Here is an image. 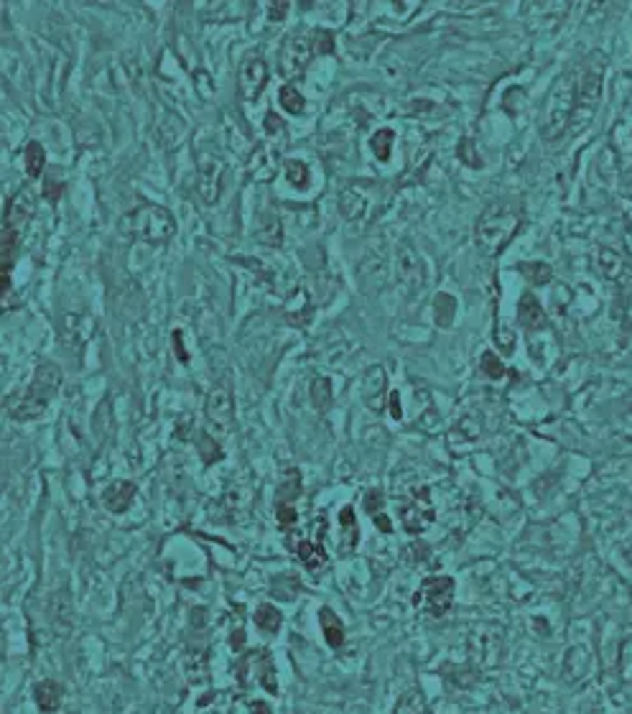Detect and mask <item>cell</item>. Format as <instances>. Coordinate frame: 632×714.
Segmentation results:
<instances>
[{"label":"cell","instance_id":"cell-5","mask_svg":"<svg viewBox=\"0 0 632 714\" xmlns=\"http://www.w3.org/2000/svg\"><path fill=\"white\" fill-rule=\"evenodd\" d=\"M602 74H604V62L599 54L589 56L577 71V115L574 123L584 126L586 120L597 112V102H599V90H602Z\"/></svg>","mask_w":632,"mask_h":714},{"label":"cell","instance_id":"cell-42","mask_svg":"<svg viewBox=\"0 0 632 714\" xmlns=\"http://www.w3.org/2000/svg\"><path fill=\"white\" fill-rule=\"evenodd\" d=\"M495 339H498V345L502 347V352H513L515 350V334L510 332V334H505V330L502 327H498V332H495Z\"/></svg>","mask_w":632,"mask_h":714},{"label":"cell","instance_id":"cell-27","mask_svg":"<svg viewBox=\"0 0 632 714\" xmlns=\"http://www.w3.org/2000/svg\"><path fill=\"white\" fill-rule=\"evenodd\" d=\"M278 102H281V108H283L288 115H301L304 108H306L304 94H301L293 85H283L281 90H278Z\"/></svg>","mask_w":632,"mask_h":714},{"label":"cell","instance_id":"cell-35","mask_svg":"<svg viewBox=\"0 0 632 714\" xmlns=\"http://www.w3.org/2000/svg\"><path fill=\"white\" fill-rule=\"evenodd\" d=\"M296 520H299V513L293 505H276V523L281 531H293L296 528Z\"/></svg>","mask_w":632,"mask_h":714},{"label":"cell","instance_id":"cell-9","mask_svg":"<svg viewBox=\"0 0 632 714\" xmlns=\"http://www.w3.org/2000/svg\"><path fill=\"white\" fill-rule=\"evenodd\" d=\"M268 85V62L261 54H250L240 62L237 69V90L245 102H255Z\"/></svg>","mask_w":632,"mask_h":714},{"label":"cell","instance_id":"cell-2","mask_svg":"<svg viewBox=\"0 0 632 714\" xmlns=\"http://www.w3.org/2000/svg\"><path fill=\"white\" fill-rule=\"evenodd\" d=\"M120 232L128 240L146 245H166L171 237L176 235V220L174 214L168 212L166 207L158 204H138L130 212L120 217Z\"/></svg>","mask_w":632,"mask_h":714},{"label":"cell","instance_id":"cell-43","mask_svg":"<svg viewBox=\"0 0 632 714\" xmlns=\"http://www.w3.org/2000/svg\"><path fill=\"white\" fill-rule=\"evenodd\" d=\"M174 345H176V357H179V362H189V352L184 350V345H182V332H179V330L174 332Z\"/></svg>","mask_w":632,"mask_h":714},{"label":"cell","instance_id":"cell-46","mask_svg":"<svg viewBox=\"0 0 632 714\" xmlns=\"http://www.w3.org/2000/svg\"><path fill=\"white\" fill-rule=\"evenodd\" d=\"M372 520H375V526H378L380 531H383V534H393V526H390V520H387L385 516H383V513H380V516H375Z\"/></svg>","mask_w":632,"mask_h":714},{"label":"cell","instance_id":"cell-15","mask_svg":"<svg viewBox=\"0 0 632 714\" xmlns=\"http://www.w3.org/2000/svg\"><path fill=\"white\" fill-rule=\"evenodd\" d=\"M243 666H247L250 671H261V683L263 689H268L270 694H278V681H276V668H273V656L270 651H253L250 656H245Z\"/></svg>","mask_w":632,"mask_h":714},{"label":"cell","instance_id":"cell-36","mask_svg":"<svg viewBox=\"0 0 632 714\" xmlns=\"http://www.w3.org/2000/svg\"><path fill=\"white\" fill-rule=\"evenodd\" d=\"M459 158H462L466 166H472V169H482V158L477 153V146H474L472 138H462V143H459Z\"/></svg>","mask_w":632,"mask_h":714},{"label":"cell","instance_id":"cell-38","mask_svg":"<svg viewBox=\"0 0 632 714\" xmlns=\"http://www.w3.org/2000/svg\"><path fill=\"white\" fill-rule=\"evenodd\" d=\"M365 508L370 513L372 518L380 516V508H383V493L380 490H370V493L365 495Z\"/></svg>","mask_w":632,"mask_h":714},{"label":"cell","instance_id":"cell-39","mask_svg":"<svg viewBox=\"0 0 632 714\" xmlns=\"http://www.w3.org/2000/svg\"><path fill=\"white\" fill-rule=\"evenodd\" d=\"M263 128H265V133H268V135L286 133V123L278 118L276 112H268V115H265V120H263Z\"/></svg>","mask_w":632,"mask_h":714},{"label":"cell","instance_id":"cell-19","mask_svg":"<svg viewBox=\"0 0 632 714\" xmlns=\"http://www.w3.org/2000/svg\"><path fill=\"white\" fill-rule=\"evenodd\" d=\"M319 622H322V630H324V640L329 648H342L344 645V622L337 618V612L332 607H322L319 610Z\"/></svg>","mask_w":632,"mask_h":714},{"label":"cell","instance_id":"cell-12","mask_svg":"<svg viewBox=\"0 0 632 714\" xmlns=\"http://www.w3.org/2000/svg\"><path fill=\"white\" fill-rule=\"evenodd\" d=\"M401 518H403V526L408 534H423L431 523L436 520L434 505H431V498H428V490L421 487L411 495V500L405 502L401 508Z\"/></svg>","mask_w":632,"mask_h":714},{"label":"cell","instance_id":"cell-40","mask_svg":"<svg viewBox=\"0 0 632 714\" xmlns=\"http://www.w3.org/2000/svg\"><path fill=\"white\" fill-rule=\"evenodd\" d=\"M62 194H64V184L62 181H56V179H49L46 184H44V199H49V202H59L62 199Z\"/></svg>","mask_w":632,"mask_h":714},{"label":"cell","instance_id":"cell-31","mask_svg":"<svg viewBox=\"0 0 632 714\" xmlns=\"http://www.w3.org/2000/svg\"><path fill=\"white\" fill-rule=\"evenodd\" d=\"M311 400H314L316 411H326L332 403V383L326 377H316L314 388H311Z\"/></svg>","mask_w":632,"mask_h":714},{"label":"cell","instance_id":"cell-13","mask_svg":"<svg viewBox=\"0 0 632 714\" xmlns=\"http://www.w3.org/2000/svg\"><path fill=\"white\" fill-rule=\"evenodd\" d=\"M33 214H36V199H33V194L28 189H21V192H16V194L8 199V204H6L3 225L26 232L28 222L33 220Z\"/></svg>","mask_w":632,"mask_h":714},{"label":"cell","instance_id":"cell-32","mask_svg":"<svg viewBox=\"0 0 632 714\" xmlns=\"http://www.w3.org/2000/svg\"><path fill=\"white\" fill-rule=\"evenodd\" d=\"M520 273L536 286H545L553 278V271L545 263H520Z\"/></svg>","mask_w":632,"mask_h":714},{"label":"cell","instance_id":"cell-8","mask_svg":"<svg viewBox=\"0 0 632 714\" xmlns=\"http://www.w3.org/2000/svg\"><path fill=\"white\" fill-rule=\"evenodd\" d=\"M204 414H207V421H209L212 429H217V432L229 434L235 429V398H232L229 383L220 380V383L209 391L207 403H204Z\"/></svg>","mask_w":632,"mask_h":714},{"label":"cell","instance_id":"cell-7","mask_svg":"<svg viewBox=\"0 0 632 714\" xmlns=\"http://www.w3.org/2000/svg\"><path fill=\"white\" fill-rule=\"evenodd\" d=\"M316 54V39L314 33H296L291 39H286V44L281 46V54H278V69L283 74V79H296L301 77L306 67L311 64Z\"/></svg>","mask_w":632,"mask_h":714},{"label":"cell","instance_id":"cell-24","mask_svg":"<svg viewBox=\"0 0 632 714\" xmlns=\"http://www.w3.org/2000/svg\"><path fill=\"white\" fill-rule=\"evenodd\" d=\"M599 266L604 271L607 278H615V281H622L624 275H627V263H624L615 250H609V248H602L599 250Z\"/></svg>","mask_w":632,"mask_h":714},{"label":"cell","instance_id":"cell-4","mask_svg":"<svg viewBox=\"0 0 632 714\" xmlns=\"http://www.w3.org/2000/svg\"><path fill=\"white\" fill-rule=\"evenodd\" d=\"M59 388H62V370L56 368L54 362H41L36 373H33L31 385L10 406V416L16 421H33V418L44 416V411L49 408L51 398L59 393Z\"/></svg>","mask_w":632,"mask_h":714},{"label":"cell","instance_id":"cell-37","mask_svg":"<svg viewBox=\"0 0 632 714\" xmlns=\"http://www.w3.org/2000/svg\"><path fill=\"white\" fill-rule=\"evenodd\" d=\"M316 54H332L334 51V36L329 31H316Z\"/></svg>","mask_w":632,"mask_h":714},{"label":"cell","instance_id":"cell-21","mask_svg":"<svg viewBox=\"0 0 632 714\" xmlns=\"http://www.w3.org/2000/svg\"><path fill=\"white\" fill-rule=\"evenodd\" d=\"M340 212L344 220H360L367 212V202L357 189H344L340 194Z\"/></svg>","mask_w":632,"mask_h":714},{"label":"cell","instance_id":"cell-22","mask_svg":"<svg viewBox=\"0 0 632 714\" xmlns=\"http://www.w3.org/2000/svg\"><path fill=\"white\" fill-rule=\"evenodd\" d=\"M393 714H428L426 697L421 694L419 686H413V689H408L405 694H401Z\"/></svg>","mask_w":632,"mask_h":714},{"label":"cell","instance_id":"cell-10","mask_svg":"<svg viewBox=\"0 0 632 714\" xmlns=\"http://www.w3.org/2000/svg\"><path fill=\"white\" fill-rule=\"evenodd\" d=\"M222 179H225V161L217 153H199L197 164V192L204 204H214L222 194Z\"/></svg>","mask_w":632,"mask_h":714},{"label":"cell","instance_id":"cell-41","mask_svg":"<svg viewBox=\"0 0 632 714\" xmlns=\"http://www.w3.org/2000/svg\"><path fill=\"white\" fill-rule=\"evenodd\" d=\"M288 10H291V3H286V0H281V3H270L268 6V21L281 24Z\"/></svg>","mask_w":632,"mask_h":714},{"label":"cell","instance_id":"cell-11","mask_svg":"<svg viewBox=\"0 0 632 714\" xmlns=\"http://www.w3.org/2000/svg\"><path fill=\"white\" fill-rule=\"evenodd\" d=\"M395 273H398V281L403 283L405 291L411 294H419L423 286H426V266L421 255L416 253L411 243H401L398 250H395Z\"/></svg>","mask_w":632,"mask_h":714},{"label":"cell","instance_id":"cell-6","mask_svg":"<svg viewBox=\"0 0 632 714\" xmlns=\"http://www.w3.org/2000/svg\"><path fill=\"white\" fill-rule=\"evenodd\" d=\"M454 589L457 584L451 577H428L413 595V607L431 618H444L454 602Z\"/></svg>","mask_w":632,"mask_h":714},{"label":"cell","instance_id":"cell-17","mask_svg":"<svg viewBox=\"0 0 632 714\" xmlns=\"http://www.w3.org/2000/svg\"><path fill=\"white\" fill-rule=\"evenodd\" d=\"M62 686L56 681H51V679H44V681H39L36 686H33V702H36V706H39L41 712L44 714H54V712H59V706H62Z\"/></svg>","mask_w":632,"mask_h":714},{"label":"cell","instance_id":"cell-34","mask_svg":"<svg viewBox=\"0 0 632 714\" xmlns=\"http://www.w3.org/2000/svg\"><path fill=\"white\" fill-rule=\"evenodd\" d=\"M197 447H199V454H202V459H204L207 464H212V462H217V459H222V449H220V444L209 436V434H202L197 439Z\"/></svg>","mask_w":632,"mask_h":714},{"label":"cell","instance_id":"cell-23","mask_svg":"<svg viewBox=\"0 0 632 714\" xmlns=\"http://www.w3.org/2000/svg\"><path fill=\"white\" fill-rule=\"evenodd\" d=\"M301 495V475L299 470H288L281 479V485H278V493H276V505H293V500Z\"/></svg>","mask_w":632,"mask_h":714},{"label":"cell","instance_id":"cell-25","mask_svg":"<svg viewBox=\"0 0 632 714\" xmlns=\"http://www.w3.org/2000/svg\"><path fill=\"white\" fill-rule=\"evenodd\" d=\"M24 164H26V173L36 179L44 173V166H46V153H44V146L36 141L26 143V151H24Z\"/></svg>","mask_w":632,"mask_h":714},{"label":"cell","instance_id":"cell-3","mask_svg":"<svg viewBox=\"0 0 632 714\" xmlns=\"http://www.w3.org/2000/svg\"><path fill=\"white\" fill-rule=\"evenodd\" d=\"M574 115H577V77L574 71H569L559 77L548 94L543 118H541V135L545 141H559L574 126Z\"/></svg>","mask_w":632,"mask_h":714},{"label":"cell","instance_id":"cell-30","mask_svg":"<svg viewBox=\"0 0 632 714\" xmlns=\"http://www.w3.org/2000/svg\"><path fill=\"white\" fill-rule=\"evenodd\" d=\"M286 176L296 189H306L308 187V166L299 158H288L286 161Z\"/></svg>","mask_w":632,"mask_h":714},{"label":"cell","instance_id":"cell-16","mask_svg":"<svg viewBox=\"0 0 632 714\" xmlns=\"http://www.w3.org/2000/svg\"><path fill=\"white\" fill-rule=\"evenodd\" d=\"M288 546L296 551V556L301 559V564L306 566V569H311V572H319V569L326 566V561H329V554H326L324 546L319 541L301 538V541H291Z\"/></svg>","mask_w":632,"mask_h":714},{"label":"cell","instance_id":"cell-18","mask_svg":"<svg viewBox=\"0 0 632 714\" xmlns=\"http://www.w3.org/2000/svg\"><path fill=\"white\" fill-rule=\"evenodd\" d=\"M518 322L525 327V330H543L548 316H545L543 306L533 294H525L518 304Z\"/></svg>","mask_w":632,"mask_h":714},{"label":"cell","instance_id":"cell-20","mask_svg":"<svg viewBox=\"0 0 632 714\" xmlns=\"http://www.w3.org/2000/svg\"><path fill=\"white\" fill-rule=\"evenodd\" d=\"M340 523H342V551L347 554V551H355L357 549V541H360V526H357V516L352 505H344L340 510Z\"/></svg>","mask_w":632,"mask_h":714},{"label":"cell","instance_id":"cell-33","mask_svg":"<svg viewBox=\"0 0 632 714\" xmlns=\"http://www.w3.org/2000/svg\"><path fill=\"white\" fill-rule=\"evenodd\" d=\"M480 368H482V373L487 377H492V380H500V377H505V365L500 362V357L492 350H487V352H482V357H480Z\"/></svg>","mask_w":632,"mask_h":714},{"label":"cell","instance_id":"cell-26","mask_svg":"<svg viewBox=\"0 0 632 714\" xmlns=\"http://www.w3.org/2000/svg\"><path fill=\"white\" fill-rule=\"evenodd\" d=\"M393 141H395V133L390 128H380L378 133L370 138V151L375 153V158H378L380 164H385L387 158H390V153H393Z\"/></svg>","mask_w":632,"mask_h":714},{"label":"cell","instance_id":"cell-28","mask_svg":"<svg viewBox=\"0 0 632 714\" xmlns=\"http://www.w3.org/2000/svg\"><path fill=\"white\" fill-rule=\"evenodd\" d=\"M255 625L263 630V633H278L281 628V622H283V615L273 607V604H261L258 610H255Z\"/></svg>","mask_w":632,"mask_h":714},{"label":"cell","instance_id":"cell-29","mask_svg":"<svg viewBox=\"0 0 632 714\" xmlns=\"http://www.w3.org/2000/svg\"><path fill=\"white\" fill-rule=\"evenodd\" d=\"M454 312H457V301H454L449 294H439V296L434 298V319L439 327H444V330L451 327Z\"/></svg>","mask_w":632,"mask_h":714},{"label":"cell","instance_id":"cell-14","mask_svg":"<svg viewBox=\"0 0 632 714\" xmlns=\"http://www.w3.org/2000/svg\"><path fill=\"white\" fill-rule=\"evenodd\" d=\"M135 493H138V487H135L133 482H128V479H115V482H112L103 495L105 508L110 510V513H115V516H120V513L130 510V505H133V500H135Z\"/></svg>","mask_w":632,"mask_h":714},{"label":"cell","instance_id":"cell-1","mask_svg":"<svg viewBox=\"0 0 632 714\" xmlns=\"http://www.w3.org/2000/svg\"><path fill=\"white\" fill-rule=\"evenodd\" d=\"M523 225V210L513 202L490 204L474 225V240L484 255H500Z\"/></svg>","mask_w":632,"mask_h":714},{"label":"cell","instance_id":"cell-44","mask_svg":"<svg viewBox=\"0 0 632 714\" xmlns=\"http://www.w3.org/2000/svg\"><path fill=\"white\" fill-rule=\"evenodd\" d=\"M387 408H390V414L393 418H401V403H398V391H393L387 396Z\"/></svg>","mask_w":632,"mask_h":714},{"label":"cell","instance_id":"cell-45","mask_svg":"<svg viewBox=\"0 0 632 714\" xmlns=\"http://www.w3.org/2000/svg\"><path fill=\"white\" fill-rule=\"evenodd\" d=\"M250 714H273V709H270L265 702L255 699V702H250Z\"/></svg>","mask_w":632,"mask_h":714}]
</instances>
